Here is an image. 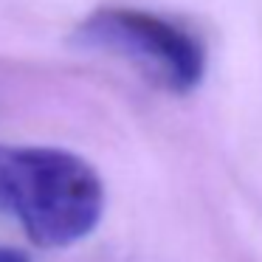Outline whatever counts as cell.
I'll list each match as a JSON object with an SVG mask.
<instances>
[{
    "instance_id": "3",
    "label": "cell",
    "mask_w": 262,
    "mask_h": 262,
    "mask_svg": "<svg viewBox=\"0 0 262 262\" xmlns=\"http://www.w3.org/2000/svg\"><path fill=\"white\" fill-rule=\"evenodd\" d=\"M0 262H31L23 251L17 248H6V245H0Z\"/></svg>"
},
{
    "instance_id": "1",
    "label": "cell",
    "mask_w": 262,
    "mask_h": 262,
    "mask_svg": "<svg viewBox=\"0 0 262 262\" xmlns=\"http://www.w3.org/2000/svg\"><path fill=\"white\" fill-rule=\"evenodd\" d=\"M0 214L14 217L40 248H68L99 226L104 183L76 152L0 144Z\"/></svg>"
},
{
    "instance_id": "2",
    "label": "cell",
    "mask_w": 262,
    "mask_h": 262,
    "mask_svg": "<svg viewBox=\"0 0 262 262\" xmlns=\"http://www.w3.org/2000/svg\"><path fill=\"white\" fill-rule=\"evenodd\" d=\"M74 46L113 57L175 96L198 91L206 76V46L194 29L138 6H102L71 34Z\"/></svg>"
}]
</instances>
